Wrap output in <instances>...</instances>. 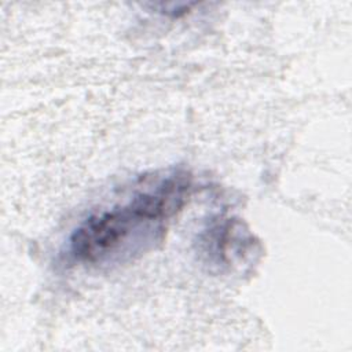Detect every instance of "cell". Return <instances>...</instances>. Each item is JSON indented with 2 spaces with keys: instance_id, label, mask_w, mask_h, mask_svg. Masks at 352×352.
<instances>
[{
  "instance_id": "6da1fadb",
  "label": "cell",
  "mask_w": 352,
  "mask_h": 352,
  "mask_svg": "<svg viewBox=\"0 0 352 352\" xmlns=\"http://www.w3.org/2000/svg\"><path fill=\"white\" fill-rule=\"evenodd\" d=\"M190 187V177L177 172L125 205L89 216L72 234L69 253L89 264L128 253L129 242L138 241L140 232L162 230L164 221L184 205Z\"/></svg>"
}]
</instances>
